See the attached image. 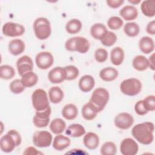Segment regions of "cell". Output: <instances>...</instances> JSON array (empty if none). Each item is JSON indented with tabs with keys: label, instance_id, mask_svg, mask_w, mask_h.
<instances>
[{
	"label": "cell",
	"instance_id": "obj_1",
	"mask_svg": "<svg viewBox=\"0 0 155 155\" xmlns=\"http://www.w3.org/2000/svg\"><path fill=\"white\" fill-rule=\"evenodd\" d=\"M154 125L151 122H145L136 124L131 130L133 137L143 145H149L154 140Z\"/></svg>",
	"mask_w": 155,
	"mask_h": 155
},
{
	"label": "cell",
	"instance_id": "obj_2",
	"mask_svg": "<svg viewBox=\"0 0 155 155\" xmlns=\"http://www.w3.org/2000/svg\"><path fill=\"white\" fill-rule=\"evenodd\" d=\"M22 139L20 134L15 130H9L0 139L1 150L5 153H10L21 145Z\"/></svg>",
	"mask_w": 155,
	"mask_h": 155
},
{
	"label": "cell",
	"instance_id": "obj_3",
	"mask_svg": "<svg viewBox=\"0 0 155 155\" xmlns=\"http://www.w3.org/2000/svg\"><path fill=\"white\" fill-rule=\"evenodd\" d=\"M88 40L82 36H75L68 39L65 43V48L69 51H77L86 53L90 49Z\"/></svg>",
	"mask_w": 155,
	"mask_h": 155
},
{
	"label": "cell",
	"instance_id": "obj_4",
	"mask_svg": "<svg viewBox=\"0 0 155 155\" xmlns=\"http://www.w3.org/2000/svg\"><path fill=\"white\" fill-rule=\"evenodd\" d=\"M33 27L36 37L39 40H45L48 38L51 35L50 22L45 18L40 17L35 19Z\"/></svg>",
	"mask_w": 155,
	"mask_h": 155
},
{
	"label": "cell",
	"instance_id": "obj_5",
	"mask_svg": "<svg viewBox=\"0 0 155 155\" xmlns=\"http://www.w3.org/2000/svg\"><path fill=\"white\" fill-rule=\"evenodd\" d=\"M31 103L36 111H44L50 107L47 93L42 88L36 89L33 92Z\"/></svg>",
	"mask_w": 155,
	"mask_h": 155
},
{
	"label": "cell",
	"instance_id": "obj_6",
	"mask_svg": "<svg viewBox=\"0 0 155 155\" xmlns=\"http://www.w3.org/2000/svg\"><path fill=\"white\" fill-rule=\"evenodd\" d=\"M109 99L110 94L108 91L104 88L99 87L93 91L90 102L97 108L99 112H101L104 109Z\"/></svg>",
	"mask_w": 155,
	"mask_h": 155
},
{
	"label": "cell",
	"instance_id": "obj_7",
	"mask_svg": "<svg viewBox=\"0 0 155 155\" xmlns=\"http://www.w3.org/2000/svg\"><path fill=\"white\" fill-rule=\"evenodd\" d=\"M121 92L129 96L138 94L142 90V83L137 78H128L124 80L120 85Z\"/></svg>",
	"mask_w": 155,
	"mask_h": 155
},
{
	"label": "cell",
	"instance_id": "obj_8",
	"mask_svg": "<svg viewBox=\"0 0 155 155\" xmlns=\"http://www.w3.org/2000/svg\"><path fill=\"white\" fill-rule=\"evenodd\" d=\"M52 142V134L48 131H36L33 135V143L37 147H48L51 144Z\"/></svg>",
	"mask_w": 155,
	"mask_h": 155
},
{
	"label": "cell",
	"instance_id": "obj_9",
	"mask_svg": "<svg viewBox=\"0 0 155 155\" xmlns=\"http://www.w3.org/2000/svg\"><path fill=\"white\" fill-rule=\"evenodd\" d=\"M25 31V27L22 25L12 22L5 23L2 28L3 35L8 37L21 36L24 34Z\"/></svg>",
	"mask_w": 155,
	"mask_h": 155
},
{
	"label": "cell",
	"instance_id": "obj_10",
	"mask_svg": "<svg viewBox=\"0 0 155 155\" xmlns=\"http://www.w3.org/2000/svg\"><path fill=\"white\" fill-rule=\"evenodd\" d=\"M35 62L37 67L41 70H47L51 67L54 63L52 54L48 51L38 53L35 57Z\"/></svg>",
	"mask_w": 155,
	"mask_h": 155
},
{
	"label": "cell",
	"instance_id": "obj_11",
	"mask_svg": "<svg viewBox=\"0 0 155 155\" xmlns=\"http://www.w3.org/2000/svg\"><path fill=\"white\" fill-rule=\"evenodd\" d=\"M133 116L128 113L123 112L119 113L114 119L115 126L121 130H128L134 124Z\"/></svg>",
	"mask_w": 155,
	"mask_h": 155
},
{
	"label": "cell",
	"instance_id": "obj_12",
	"mask_svg": "<svg viewBox=\"0 0 155 155\" xmlns=\"http://www.w3.org/2000/svg\"><path fill=\"white\" fill-rule=\"evenodd\" d=\"M139 146L133 139L127 137L124 139L120 144V151L123 155H134L137 153Z\"/></svg>",
	"mask_w": 155,
	"mask_h": 155
},
{
	"label": "cell",
	"instance_id": "obj_13",
	"mask_svg": "<svg viewBox=\"0 0 155 155\" xmlns=\"http://www.w3.org/2000/svg\"><path fill=\"white\" fill-rule=\"evenodd\" d=\"M16 68L19 74L22 76L25 73L33 71V62L30 56L24 55L17 60Z\"/></svg>",
	"mask_w": 155,
	"mask_h": 155
},
{
	"label": "cell",
	"instance_id": "obj_14",
	"mask_svg": "<svg viewBox=\"0 0 155 155\" xmlns=\"http://www.w3.org/2000/svg\"><path fill=\"white\" fill-rule=\"evenodd\" d=\"M67 74L64 67H56L48 73V79L52 84H61L66 80Z\"/></svg>",
	"mask_w": 155,
	"mask_h": 155
},
{
	"label": "cell",
	"instance_id": "obj_15",
	"mask_svg": "<svg viewBox=\"0 0 155 155\" xmlns=\"http://www.w3.org/2000/svg\"><path fill=\"white\" fill-rule=\"evenodd\" d=\"M95 85L94 78L89 74H85L82 76L78 82L79 89L84 93H87L92 90Z\"/></svg>",
	"mask_w": 155,
	"mask_h": 155
},
{
	"label": "cell",
	"instance_id": "obj_16",
	"mask_svg": "<svg viewBox=\"0 0 155 155\" xmlns=\"http://www.w3.org/2000/svg\"><path fill=\"white\" fill-rule=\"evenodd\" d=\"M99 113L97 108L90 101L85 104L81 110V113L83 118L87 120H92Z\"/></svg>",
	"mask_w": 155,
	"mask_h": 155
},
{
	"label": "cell",
	"instance_id": "obj_17",
	"mask_svg": "<svg viewBox=\"0 0 155 155\" xmlns=\"http://www.w3.org/2000/svg\"><path fill=\"white\" fill-rule=\"evenodd\" d=\"M71 140L69 137L62 134H57L53 140L52 146L57 151H62L70 146Z\"/></svg>",
	"mask_w": 155,
	"mask_h": 155
},
{
	"label": "cell",
	"instance_id": "obj_18",
	"mask_svg": "<svg viewBox=\"0 0 155 155\" xmlns=\"http://www.w3.org/2000/svg\"><path fill=\"white\" fill-rule=\"evenodd\" d=\"M119 14L125 21H133L137 18L138 16V10L134 5H127L121 8Z\"/></svg>",
	"mask_w": 155,
	"mask_h": 155
},
{
	"label": "cell",
	"instance_id": "obj_19",
	"mask_svg": "<svg viewBox=\"0 0 155 155\" xmlns=\"http://www.w3.org/2000/svg\"><path fill=\"white\" fill-rule=\"evenodd\" d=\"M25 43L19 39L11 40L8 43V51L13 56H18L25 50Z\"/></svg>",
	"mask_w": 155,
	"mask_h": 155
},
{
	"label": "cell",
	"instance_id": "obj_20",
	"mask_svg": "<svg viewBox=\"0 0 155 155\" xmlns=\"http://www.w3.org/2000/svg\"><path fill=\"white\" fill-rule=\"evenodd\" d=\"M83 143L85 147L89 150L96 149L99 144V138L97 134L88 132L83 138Z\"/></svg>",
	"mask_w": 155,
	"mask_h": 155
},
{
	"label": "cell",
	"instance_id": "obj_21",
	"mask_svg": "<svg viewBox=\"0 0 155 155\" xmlns=\"http://www.w3.org/2000/svg\"><path fill=\"white\" fill-rule=\"evenodd\" d=\"M140 50L145 54L152 53L154 50V42L153 39L148 36H143L139 42Z\"/></svg>",
	"mask_w": 155,
	"mask_h": 155
},
{
	"label": "cell",
	"instance_id": "obj_22",
	"mask_svg": "<svg viewBox=\"0 0 155 155\" xmlns=\"http://www.w3.org/2000/svg\"><path fill=\"white\" fill-rule=\"evenodd\" d=\"M108 30L106 26L102 23H96L90 28L91 36L97 40H101L107 34Z\"/></svg>",
	"mask_w": 155,
	"mask_h": 155
},
{
	"label": "cell",
	"instance_id": "obj_23",
	"mask_svg": "<svg viewBox=\"0 0 155 155\" xmlns=\"http://www.w3.org/2000/svg\"><path fill=\"white\" fill-rule=\"evenodd\" d=\"M119 73L117 70L113 67H108L102 69L99 72L101 79L106 82H111L117 79Z\"/></svg>",
	"mask_w": 155,
	"mask_h": 155
},
{
	"label": "cell",
	"instance_id": "obj_24",
	"mask_svg": "<svg viewBox=\"0 0 155 155\" xmlns=\"http://www.w3.org/2000/svg\"><path fill=\"white\" fill-rule=\"evenodd\" d=\"M125 53L122 48L116 47L113 48L110 53V61L111 63L116 66L121 65L124 60Z\"/></svg>",
	"mask_w": 155,
	"mask_h": 155
},
{
	"label": "cell",
	"instance_id": "obj_25",
	"mask_svg": "<svg viewBox=\"0 0 155 155\" xmlns=\"http://www.w3.org/2000/svg\"><path fill=\"white\" fill-rule=\"evenodd\" d=\"M64 94L62 90L58 86L52 87L48 90V98L53 104L60 103L64 99Z\"/></svg>",
	"mask_w": 155,
	"mask_h": 155
},
{
	"label": "cell",
	"instance_id": "obj_26",
	"mask_svg": "<svg viewBox=\"0 0 155 155\" xmlns=\"http://www.w3.org/2000/svg\"><path fill=\"white\" fill-rule=\"evenodd\" d=\"M85 128L79 124L70 125L66 129L65 134L72 137H80L85 134Z\"/></svg>",
	"mask_w": 155,
	"mask_h": 155
},
{
	"label": "cell",
	"instance_id": "obj_27",
	"mask_svg": "<svg viewBox=\"0 0 155 155\" xmlns=\"http://www.w3.org/2000/svg\"><path fill=\"white\" fill-rule=\"evenodd\" d=\"M78 109L73 104L65 105L62 110V116L67 120H73L78 116Z\"/></svg>",
	"mask_w": 155,
	"mask_h": 155
},
{
	"label": "cell",
	"instance_id": "obj_28",
	"mask_svg": "<svg viewBox=\"0 0 155 155\" xmlns=\"http://www.w3.org/2000/svg\"><path fill=\"white\" fill-rule=\"evenodd\" d=\"M133 68L139 71L146 70L149 67L148 59L143 55H137L132 61Z\"/></svg>",
	"mask_w": 155,
	"mask_h": 155
},
{
	"label": "cell",
	"instance_id": "obj_29",
	"mask_svg": "<svg viewBox=\"0 0 155 155\" xmlns=\"http://www.w3.org/2000/svg\"><path fill=\"white\" fill-rule=\"evenodd\" d=\"M21 81L25 87L30 88L35 86L38 81V75L33 71H28L21 76Z\"/></svg>",
	"mask_w": 155,
	"mask_h": 155
},
{
	"label": "cell",
	"instance_id": "obj_30",
	"mask_svg": "<svg viewBox=\"0 0 155 155\" xmlns=\"http://www.w3.org/2000/svg\"><path fill=\"white\" fill-rule=\"evenodd\" d=\"M142 13L147 17H153L155 15V1H143L140 5Z\"/></svg>",
	"mask_w": 155,
	"mask_h": 155
},
{
	"label": "cell",
	"instance_id": "obj_31",
	"mask_svg": "<svg viewBox=\"0 0 155 155\" xmlns=\"http://www.w3.org/2000/svg\"><path fill=\"white\" fill-rule=\"evenodd\" d=\"M66 128L65 122L61 118H55L50 124V131L55 134H61Z\"/></svg>",
	"mask_w": 155,
	"mask_h": 155
},
{
	"label": "cell",
	"instance_id": "obj_32",
	"mask_svg": "<svg viewBox=\"0 0 155 155\" xmlns=\"http://www.w3.org/2000/svg\"><path fill=\"white\" fill-rule=\"evenodd\" d=\"M82 27V22L78 19H71L65 25V30L69 34H76L79 33Z\"/></svg>",
	"mask_w": 155,
	"mask_h": 155
},
{
	"label": "cell",
	"instance_id": "obj_33",
	"mask_svg": "<svg viewBox=\"0 0 155 155\" xmlns=\"http://www.w3.org/2000/svg\"><path fill=\"white\" fill-rule=\"evenodd\" d=\"M124 33L130 37L137 36L140 31L139 25L134 22H127L124 27Z\"/></svg>",
	"mask_w": 155,
	"mask_h": 155
},
{
	"label": "cell",
	"instance_id": "obj_34",
	"mask_svg": "<svg viewBox=\"0 0 155 155\" xmlns=\"http://www.w3.org/2000/svg\"><path fill=\"white\" fill-rule=\"evenodd\" d=\"M15 76L14 68L9 65H2L0 67V77L2 79L9 80Z\"/></svg>",
	"mask_w": 155,
	"mask_h": 155
},
{
	"label": "cell",
	"instance_id": "obj_35",
	"mask_svg": "<svg viewBox=\"0 0 155 155\" xmlns=\"http://www.w3.org/2000/svg\"><path fill=\"white\" fill-rule=\"evenodd\" d=\"M100 152L102 155H114L117 153L116 145L113 142H106L102 145Z\"/></svg>",
	"mask_w": 155,
	"mask_h": 155
},
{
	"label": "cell",
	"instance_id": "obj_36",
	"mask_svg": "<svg viewBox=\"0 0 155 155\" xmlns=\"http://www.w3.org/2000/svg\"><path fill=\"white\" fill-rule=\"evenodd\" d=\"M124 24L123 20L118 16H111L110 17L107 21L108 27L113 30H116L120 29Z\"/></svg>",
	"mask_w": 155,
	"mask_h": 155
},
{
	"label": "cell",
	"instance_id": "obj_37",
	"mask_svg": "<svg viewBox=\"0 0 155 155\" xmlns=\"http://www.w3.org/2000/svg\"><path fill=\"white\" fill-rule=\"evenodd\" d=\"M117 41L116 35L111 31H108L105 36L101 40L102 44L106 47L113 45Z\"/></svg>",
	"mask_w": 155,
	"mask_h": 155
},
{
	"label": "cell",
	"instance_id": "obj_38",
	"mask_svg": "<svg viewBox=\"0 0 155 155\" xmlns=\"http://www.w3.org/2000/svg\"><path fill=\"white\" fill-rule=\"evenodd\" d=\"M67 77L66 80L68 81H72L76 79L79 74V69L74 65H67L65 67Z\"/></svg>",
	"mask_w": 155,
	"mask_h": 155
},
{
	"label": "cell",
	"instance_id": "obj_39",
	"mask_svg": "<svg viewBox=\"0 0 155 155\" xmlns=\"http://www.w3.org/2000/svg\"><path fill=\"white\" fill-rule=\"evenodd\" d=\"M10 91L14 94H20L25 90V87L23 85L21 79H16L13 80L9 86Z\"/></svg>",
	"mask_w": 155,
	"mask_h": 155
},
{
	"label": "cell",
	"instance_id": "obj_40",
	"mask_svg": "<svg viewBox=\"0 0 155 155\" xmlns=\"http://www.w3.org/2000/svg\"><path fill=\"white\" fill-rule=\"evenodd\" d=\"M143 105L145 109L148 111H153L155 110V96L154 95H149L142 100Z\"/></svg>",
	"mask_w": 155,
	"mask_h": 155
},
{
	"label": "cell",
	"instance_id": "obj_41",
	"mask_svg": "<svg viewBox=\"0 0 155 155\" xmlns=\"http://www.w3.org/2000/svg\"><path fill=\"white\" fill-rule=\"evenodd\" d=\"M94 58L95 60L99 63L105 62L108 59L107 51L102 48H97L94 52Z\"/></svg>",
	"mask_w": 155,
	"mask_h": 155
},
{
	"label": "cell",
	"instance_id": "obj_42",
	"mask_svg": "<svg viewBox=\"0 0 155 155\" xmlns=\"http://www.w3.org/2000/svg\"><path fill=\"white\" fill-rule=\"evenodd\" d=\"M33 122L35 126L37 128H44L48 126L50 122V117L41 118L35 115L33 117Z\"/></svg>",
	"mask_w": 155,
	"mask_h": 155
},
{
	"label": "cell",
	"instance_id": "obj_43",
	"mask_svg": "<svg viewBox=\"0 0 155 155\" xmlns=\"http://www.w3.org/2000/svg\"><path fill=\"white\" fill-rule=\"evenodd\" d=\"M134 110L135 112L140 116H143L146 114H147L148 111L145 109L143 103H142V100L137 101L134 105Z\"/></svg>",
	"mask_w": 155,
	"mask_h": 155
},
{
	"label": "cell",
	"instance_id": "obj_44",
	"mask_svg": "<svg viewBox=\"0 0 155 155\" xmlns=\"http://www.w3.org/2000/svg\"><path fill=\"white\" fill-rule=\"evenodd\" d=\"M106 3L111 8H117L124 3V0H107Z\"/></svg>",
	"mask_w": 155,
	"mask_h": 155
},
{
	"label": "cell",
	"instance_id": "obj_45",
	"mask_svg": "<svg viewBox=\"0 0 155 155\" xmlns=\"http://www.w3.org/2000/svg\"><path fill=\"white\" fill-rule=\"evenodd\" d=\"M147 32L151 35H154L155 34V21L153 20L148 23L146 27Z\"/></svg>",
	"mask_w": 155,
	"mask_h": 155
},
{
	"label": "cell",
	"instance_id": "obj_46",
	"mask_svg": "<svg viewBox=\"0 0 155 155\" xmlns=\"http://www.w3.org/2000/svg\"><path fill=\"white\" fill-rule=\"evenodd\" d=\"M42 154V153L38 151L35 147H28L24 152V154H27V155H37V154Z\"/></svg>",
	"mask_w": 155,
	"mask_h": 155
},
{
	"label": "cell",
	"instance_id": "obj_47",
	"mask_svg": "<svg viewBox=\"0 0 155 155\" xmlns=\"http://www.w3.org/2000/svg\"><path fill=\"white\" fill-rule=\"evenodd\" d=\"M148 60V63H149V67L152 70H155V67H154V53H153L150 57Z\"/></svg>",
	"mask_w": 155,
	"mask_h": 155
},
{
	"label": "cell",
	"instance_id": "obj_48",
	"mask_svg": "<svg viewBox=\"0 0 155 155\" xmlns=\"http://www.w3.org/2000/svg\"><path fill=\"white\" fill-rule=\"evenodd\" d=\"M128 1L133 5H137L139 4L141 1L140 0H128Z\"/></svg>",
	"mask_w": 155,
	"mask_h": 155
},
{
	"label": "cell",
	"instance_id": "obj_49",
	"mask_svg": "<svg viewBox=\"0 0 155 155\" xmlns=\"http://www.w3.org/2000/svg\"><path fill=\"white\" fill-rule=\"evenodd\" d=\"M1 127H2V129H1V134H2V131H3V130H2V127H3V124H2V122H1Z\"/></svg>",
	"mask_w": 155,
	"mask_h": 155
}]
</instances>
